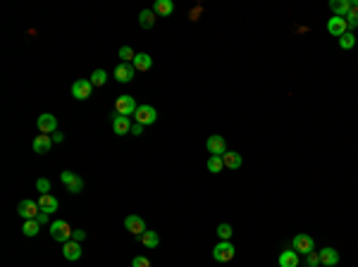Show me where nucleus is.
Returning a JSON list of instances; mask_svg holds the SVG:
<instances>
[{"instance_id":"7c9ffc66","label":"nucleus","mask_w":358,"mask_h":267,"mask_svg":"<svg viewBox=\"0 0 358 267\" xmlns=\"http://www.w3.org/2000/svg\"><path fill=\"white\" fill-rule=\"evenodd\" d=\"M347 26H349V31L358 26V7H354V10L347 14Z\"/></svg>"},{"instance_id":"c85d7f7f","label":"nucleus","mask_w":358,"mask_h":267,"mask_svg":"<svg viewBox=\"0 0 358 267\" xmlns=\"http://www.w3.org/2000/svg\"><path fill=\"white\" fill-rule=\"evenodd\" d=\"M38 222L36 220H24V227H22V232H24V236H36L38 234Z\"/></svg>"},{"instance_id":"2f4dec72","label":"nucleus","mask_w":358,"mask_h":267,"mask_svg":"<svg viewBox=\"0 0 358 267\" xmlns=\"http://www.w3.org/2000/svg\"><path fill=\"white\" fill-rule=\"evenodd\" d=\"M232 232H234V229H232L229 225H220V227H217V236H220L222 241H229V236H232Z\"/></svg>"},{"instance_id":"7ed1b4c3","label":"nucleus","mask_w":358,"mask_h":267,"mask_svg":"<svg viewBox=\"0 0 358 267\" xmlns=\"http://www.w3.org/2000/svg\"><path fill=\"white\" fill-rule=\"evenodd\" d=\"M136 100L134 96H119L115 100V115H122V117H131L134 112H136Z\"/></svg>"},{"instance_id":"4be33fe9","label":"nucleus","mask_w":358,"mask_h":267,"mask_svg":"<svg viewBox=\"0 0 358 267\" xmlns=\"http://www.w3.org/2000/svg\"><path fill=\"white\" fill-rule=\"evenodd\" d=\"M222 162H225V167H227V170H239V167L244 165V158H241L239 153H232V150H227V153L222 155Z\"/></svg>"},{"instance_id":"20e7f679","label":"nucleus","mask_w":358,"mask_h":267,"mask_svg":"<svg viewBox=\"0 0 358 267\" xmlns=\"http://www.w3.org/2000/svg\"><path fill=\"white\" fill-rule=\"evenodd\" d=\"M38 213H41L38 201H31V198H24V201H19V205H17V215H19L22 220H36Z\"/></svg>"},{"instance_id":"4468645a","label":"nucleus","mask_w":358,"mask_h":267,"mask_svg":"<svg viewBox=\"0 0 358 267\" xmlns=\"http://www.w3.org/2000/svg\"><path fill=\"white\" fill-rule=\"evenodd\" d=\"M112 131H115L117 136H127V134H131V122H129V117L115 115V117H112Z\"/></svg>"},{"instance_id":"c756f323","label":"nucleus","mask_w":358,"mask_h":267,"mask_svg":"<svg viewBox=\"0 0 358 267\" xmlns=\"http://www.w3.org/2000/svg\"><path fill=\"white\" fill-rule=\"evenodd\" d=\"M134 57H136V53L131 50L129 45H122V48H119V60H122V62H134Z\"/></svg>"},{"instance_id":"423d86ee","label":"nucleus","mask_w":358,"mask_h":267,"mask_svg":"<svg viewBox=\"0 0 358 267\" xmlns=\"http://www.w3.org/2000/svg\"><path fill=\"white\" fill-rule=\"evenodd\" d=\"M134 119L139 122V124H155V119H158V110L153 105H139L136 107V112H134Z\"/></svg>"},{"instance_id":"aec40b11","label":"nucleus","mask_w":358,"mask_h":267,"mask_svg":"<svg viewBox=\"0 0 358 267\" xmlns=\"http://www.w3.org/2000/svg\"><path fill=\"white\" fill-rule=\"evenodd\" d=\"M62 256H65L67 260H79V258H81V244H79V241H67V244H62Z\"/></svg>"},{"instance_id":"5701e85b","label":"nucleus","mask_w":358,"mask_h":267,"mask_svg":"<svg viewBox=\"0 0 358 267\" xmlns=\"http://www.w3.org/2000/svg\"><path fill=\"white\" fill-rule=\"evenodd\" d=\"M153 12H155V14H160V17H170V14L174 12V2L172 0H155Z\"/></svg>"},{"instance_id":"f3484780","label":"nucleus","mask_w":358,"mask_h":267,"mask_svg":"<svg viewBox=\"0 0 358 267\" xmlns=\"http://www.w3.org/2000/svg\"><path fill=\"white\" fill-rule=\"evenodd\" d=\"M320 265H325V267H335V265H339V253H337L335 248H320Z\"/></svg>"},{"instance_id":"bb28decb","label":"nucleus","mask_w":358,"mask_h":267,"mask_svg":"<svg viewBox=\"0 0 358 267\" xmlns=\"http://www.w3.org/2000/svg\"><path fill=\"white\" fill-rule=\"evenodd\" d=\"M354 45H356V36H354V31H347L342 38H339V48H342V50H351Z\"/></svg>"},{"instance_id":"b1692460","label":"nucleus","mask_w":358,"mask_h":267,"mask_svg":"<svg viewBox=\"0 0 358 267\" xmlns=\"http://www.w3.org/2000/svg\"><path fill=\"white\" fill-rule=\"evenodd\" d=\"M155 17H158V14L153 12V7L151 10H148V7L141 10V14H139V24H141V29H153V26H155Z\"/></svg>"},{"instance_id":"72a5a7b5","label":"nucleus","mask_w":358,"mask_h":267,"mask_svg":"<svg viewBox=\"0 0 358 267\" xmlns=\"http://www.w3.org/2000/svg\"><path fill=\"white\" fill-rule=\"evenodd\" d=\"M36 189H38L41 196H43V193L50 191V182H48V179H38V182H36Z\"/></svg>"},{"instance_id":"f704fd0d","label":"nucleus","mask_w":358,"mask_h":267,"mask_svg":"<svg viewBox=\"0 0 358 267\" xmlns=\"http://www.w3.org/2000/svg\"><path fill=\"white\" fill-rule=\"evenodd\" d=\"M306 265H308V267H318V265H320V256H318V253L306 256Z\"/></svg>"},{"instance_id":"412c9836","label":"nucleus","mask_w":358,"mask_h":267,"mask_svg":"<svg viewBox=\"0 0 358 267\" xmlns=\"http://www.w3.org/2000/svg\"><path fill=\"white\" fill-rule=\"evenodd\" d=\"M134 67H136V72H148L153 67V57L148 53H136V57H134Z\"/></svg>"},{"instance_id":"2eb2a0df","label":"nucleus","mask_w":358,"mask_h":267,"mask_svg":"<svg viewBox=\"0 0 358 267\" xmlns=\"http://www.w3.org/2000/svg\"><path fill=\"white\" fill-rule=\"evenodd\" d=\"M330 10L335 12V17H344V19H347V14L354 10V2H351V0H332V2H330Z\"/></svg>"},{"instance_id":"ea45409f","label":"nucleus","mask_w":358,"mask_h":267,"mask_svg":"<svg viewBox=\"0 0 358 267\" xmlns=\"http://www.w3.org/2000/svg\"><path fill=\"white\" fill-rule=\"evenodd\" d=\"M354 7H358V0H356V2H354Z\"/></svg>"},{"instance_id":"ddd939ff","label":"nucleus","mask_w":358,"mask_h":267,"mask_svg":"<svg viewBox=\"0 0 358 267\" xmlns=\"http://www.w3.org/2000/svg\"><path fill=\"white\" fill-rule=\"evenodd\" d=\"M327 31H330V36H335V38H342V36L349 31L347 19H344V17H332V19L327 21Z\"/></svg>"},{"instance_id":"cd10ccee","label":"nucleus","mask_w":358,"mask_h":267,"mask_svg":"<svg viewBox=\"0 0 358 267\" xmlns=\"http://www.w3.org/2000/svg\"><path fill=\"white\" fill-rule=\"evenodd\" d=\"M105 81H108V72H105V69H96V72L91 74V84H93V88H96V86H105Z\"/></svg>"},{"instance_id":"e433bc0d","label":"nucleus","mask_w":358,"mask_h":267,"mask_svg":"<svg viewBox=\"0 0 358 267\" xmlns=\"http://www.w3.org/2000/svg\"><path fill=\"white\" fill-rule=\"evenodd\" d=\"M141 134H143V124H139V122L131 124V136H141Z\"/></svg>"},{"instance_id":"6e6552de","label":"nucleus","mask_w":358,"mask_h":267,"mask_svg":"<svg viewBox=\"0 0 358 267\" xmlns=\"http://www.w3.org/2000/svg\"><path fill=\"white\" fill-rule=\"evenodd\" d=\"M36 127H38V131L41 134H55L57 131V117L55 115H50V112H43V115H38V119H36Z\"/></svg>"},{"instance_id":"473e14b6","label":"nucleus","mask_w":358,"mask_h":267,"mask_svg":"<svg viewBox=\"0 0 358 267\" xmlns=\"http://www.w3.org/2000/svg\"><path fill=\"white\" fill-rule=\"evenodd\" d=\"M131 267H151V263H148V258L136 256L134 260H131Z\"/></svg>"},{"instance_id":"dca6fc26","label":"nucleus","mask_w":358,"mask_h":267,"mask_svg":"<svg viewBox=\"0 0 358 267\" xmlns=\"http://www.w3.org/2000/svg\"><path fill=\"white\" fill-rule=\"evenodd\" d=\"M277 263H280V267H299L301 260H299V253H296L294 248H287V251L280 253V260H277Z\"/></svg>"},{"instance_id":"6ab92c4d","label":"nucleus","mask_w":358,"mask_h":267,"mask_svg":"<svg viewBox=\"0 0 358 267\" xmlns=\"http://www.w3.org/2000/svg\"><path fill=\"white\" fill-rule=\"evenodd\" d=\"M38 208H41V213L53 215L57 210V198L50 193H43V196H38Z\"/></svg>"},{"instance_id":"f257e3e1","label":"nucleus","mask_w":358,"mask_h":267,"mask_svg":"<svg viewBox=\"0 0 358 267\" xmlns=\"http://www.w3.org/2000/svg\"><path fill=\"white\" fill-rule=\"evenodd\" d=\"M48 232L53 236V241H60V244H67V241H72V234H74V229L67 225L65 220H55L48 225Z\"/></svg>"},{"instance_id":"f8f14e48","label":"nucleus","mask_w":358,"mask_h":267,"mask_svg":"<svg viewBox=\"0 0 358 267\" xmlns=\"http://www.w3.org/2000/svg\"><path fill=\"white\" fill-rule=\"evenodd\" d=\"M206 148H208V153H210V155H220V158H222V155L227 153V143H225V139H222V136L213 134V136H208Z\"/></svg>"},{"instance_id":"39448f33","label":"nucleus","mask_w":358,"mask_h":267,"mask_svg":"<svg viewBox=\"0 0 358 267\" xmlns=\"http://www.w3.org/2000/svg\"><path fill=\"white\" fill-rule=\"evenodd\" d=\"M292 248L296 251V253H301V256H311V253H313V248H315L313 236L296 234V236H294V241H292Z\"/></svg>"},{"instance_id":"0eeeda50","label":"nucleus","mask_w":358,"mask_h":267,"mask_svg":"<svg viewBox=\"0 0 358 267\" xmlns=\"http://www.w3.org/2000/svg\"><path fill=\"white\" fill-rule=\"evenodd\" d=\"M234 253H237V248L232 246L229 241H220V244L213 248V258H215L217 263H229V260L234 258Z\"/></svg>"},{"instance_id":"f03ea898","label":"nucleus","mask_w":358,"mask_h":267,"mask_svg":"<svg viewBox=\"0 0 358 267\" xmlns=\"http://www.w3.org/2000/svg\"><path fill=\"white\" fill-rule=\"evenodd\" d=\"M60 182H62V186H65L69 193L84 191V179H81L79 174H74V172H69V170H65L62 174H60Z\"/></svg>"},{"instance_id":"9d476101","label":"nucleus","mask_w":358,"mask_h":267,"mask_svg":"<svg viewBox=\"0 0 358 267\" xmlns=\"http://www.w3.org/2000/svg\"><path fill=\"white\" fill-rule=\"evenodd\" d=\"M134 74H136V67L131 62H119L115 67V79H117L119 84H129L131 79H134Z\"/></svg>"},{"instance_id":"58836bf2","label":"nucleus","mask_w":358,"mask_h":267,"mask_svg":"<svg viewBox=\"0 0 358 267\" xmlns=\"http://www.w3.org/2000/svg\"><path fill=\"white\" fill-rule=\"evenodd\" d=\"M50 139H53V143H62V141H65V136H62L60 131H55V134L50 136Z\"/></svg>"},{"instance_id":"a211bd4d","label":"nucleus","mask_w":358,"mask_h":267,"mask_svg":"<svg viewBox=\"0 0 358 267\" xmlns=\"http://www.w3.org/2000/svg\"><path fill=\"white\" fill-rule=\"evenodd\" d=\"M50 148H53V139H50L48 134H38V136L33 139V153L43 155V153H48Z\"/></svg>"},{"instance_id":"9b49d317","label":"nucleus","mask_w":358,"mask_h":267,"mask_svg":"<svg viewBox=\"0 0 358 267\" xmlns=\"http://www.w3.org/2000/svg\"><path fill=\"white\" fill-rule=\"evenodd\" d=\"M124 229L134 236H143L146 232H148V229H146V222H143L139 215H129V217L124 220Z\"/></svg>"},{"instance_id":"393cba45","label":"nucleus","mask_w":358,"mask_h":267,"mask_svg":"<svg viewBox=\"0 0 358 267\" xmlns=\"http://www.w3.org/2000/svg\"><path fill=\"white\" fill-rule=\"evenodd\" d=\"M141 244H143L146 248H158V244H160V236L155 234L153 229H148V232L141 236Z\"/></svg>"},{"instance_id":"1a4fd4ad","label":"nucleus","mask_w":358,"mask_h":267,"mask_svg":"<svg viewBox=\"0 0 358 267\" xmlns=\"http://www.w3.org/2000/svg\"><path fill=\"white\" fill-rule=\"evenodd\" d=\"M91 91H93L91 79H76L74 84H72V96H74L76 100H86V98H91Z\"/></svg>"},{"instance_id":"4c0bfd02","label":"nucleus","mask_w":358,"mask_h":267,"mask_svg":"<svg viewBox=\"0 0 358 267\" xmlns=\"http://www.w3.org/2000/svg\"><path fill=\"white\" fill-rule=\"evenodd\" d=\"M36 222L43 227V225H48V213H38V217H36Z\"/></svg>"},{"instance_id":"c9c22d12","label":"nucleus","mask_w":358,"mask_h":267,"mask_svg":"<svg viewBox=\"0 0 358 267\" xmlns=\"http://www.w3.org/2000/svg\"><path fill=\"white\" fill-rule=\"evenodd\" d=\"M84 239H86V232H81V229H74V234H72V241H79V244H81Z\"/></svg>"},{"instance_id":"a878e982","label":"nucleus","mask_w":358,"mask_h":267,"mask_svg":"<svg viewBox=\"0 0 358 267\" xmlns=\"http://www.w3.org/2000/svg\"><path fill=\"white\" fill-rule=\"evenodd\" d=\"M225 170V162H222V158L220 155H210L208 158V172H213V174H217V172Z\"/></svg>"}]
</instances>
